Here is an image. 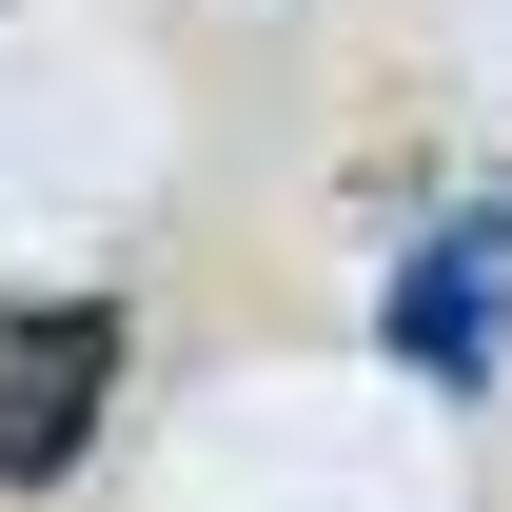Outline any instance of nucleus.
I'll return each instance as SVG.
<instances>
[{"instance_id": "obj_1", "label": "nucleus", "mask_w": 512, "mask_h": 512, "mask_svg": "<svg viewBox=\"0 0 512 512\" xmlns=\"http://www.w3.org/2000/svg\"><path fill=\"white\" fill-rule=\"evenodd\" d=\"M119 394V316L99 296H60V316H0V493H40L79 453V414Z\"/></svg>"}, {"instance_id": "obj_2", "label": "nucleus", "mask_w": 512, "mask_h": 512, "mask_svg": "<svg viewBox=\"0 0 512 512\" xmlns=\"http://www.w3.org/2000/svg\"><path fill=\"white\" fill-rule=\"evenodd\" d=\"M512 316V217H473V237H434V276H394V335L434 355V375H473Z\"/></svg>"}]
</instances>
